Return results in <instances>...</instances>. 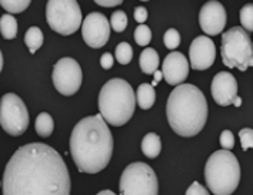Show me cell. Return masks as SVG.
Returning <instances> with one entry per match:
<instances>
[{
	"instance_id": "obj_1",
	"label": "cell",
	"mask_w": 253,
	"mask_h": 195,
	"mask_svg": "<svg viewBox=\"0 0 253 195\" xmlns=\"http://www.w3.org/2000/svg\"><path fill=\"white\" fill-rule=\"evenodd\" d=\"M4 195L60 194L72 191L70 175L59 153L50 145L30 143L9 160L1 182Z\"/></svg>"
},
{
	"instance_id": "obj_2",
	"label": "cell",
	"mask_w": 253,
	"mask_h": 195,
	"mask_svg": "<svg viewBox=\"0 0 253 195\" xmlns=\"http://www.w3.org/2000/svg\"><path fill=\"white\" fill-rule=\"evenodd\" d=\"M69 144L76 167L86 174H97L106 168L113 154V137L102 114L80 120Z\"/></svg>"
},
{
	"instance_id": "obj_3",
	"label": "cell",
	"mask_w": 253,
	"mask_h": 195,
	"mask_svg": "<svg viewBox=\"0 0 253 195\" xmlns=\"http://www.w3.org/2000/svg\"><path fill=\"white\" fill-rule=\"evenodd\" d=\"M166 114L177 135L195 137L208 121L209 107L205 94L196 86L179 84L168 98Z\"/></svg>"
},
{
	"instance_id": "obj_4",
	"label": "cell",
	"mask_w": 253,
	"mask_h": 195,
	"mask_svg": "<svg viewBox=\"0 0 253 195\" xmlns=\"http://www.w3.org/2000/svg\"><path fill=\"white\" fill-rule=\"evenodd\" d=\"M136 94L123 78H112L99 93V110L109 126H125L134 113Z\"/></svg>"
},
{
	"instance_id": "obj_5",
	"label": "cell",
	"mask_w": 253,
	"mask_h": 195,
	"mask_svg": "<svg viewBox=\"0 0 253 195\" xmlns=\"http://www.w3.org/2000/svg\"><path fill=\"white\" fill-rule=\"evenodd\" d=\"M205 180L212 194H233L240 181L239 161L229 150L214 151L205 165Z\"/></svg>"
},
{
	"instance_id": "obj_6",
	"label": "cell",
	"mask_w": 253,
	"mask_h": 195,
	"mask_svg": "<svg viewBox=\"0 0 253 195\" xmlns=\"http://www.w3.org/2000/svg\"><path fill=\"white\" fill-rule=\"evenodd\" d=\"M222 62L229 68L246 71L253 67V41L245 29L232 27L222 34Z\"/></svg>"
},
{
	"instance_id": "obj_7",
	"label": "cell",
	"mask_w": 253,
	"mask_h": 195,
	"mask_svg": "<svg viewBox=\"0 0 253 195\" xmlns=\"http://www.w3.org/2000/svg\"><path fill=\"white\" fill-rule=\"evenodd\" d=\"M46 19L53 32L62 36H70L82 25L79 3L76 0H49L46 4Z\"/></svg>"
},
{
	"instance_id": "obj_8",
	"label": "cell",
	"mask_w": 253,
	"mask_h": 195,
	"mask_svg": "<svg viewBox=\"0 0 253 195\" xmlns=\"http://www.w3.org/2000/svg\"><path fill=\"white\" fill-rule=\"evenodd\" d=\"M119 191L125 195H156L159 193L158 177L146 162H133L122 172Z\"/></svg>"
},
{
	"instance_id": "obj_9",
	"label": "cell",
	"mask_w": 253,
	"mask_h": 195,
	"mask_svg": "<svg viewBox=\"0 0 253 195\" xmlns=\"http://www.w3.org/2000/svg\"><path fill=\"white\" fill-rule=\"evenodd\" d=\"M0 126L9 135L19 137L29 127V111L23 100L13 93H7L0 100Z\"/></svg>"
},
{
	"instance_id": "obj_10",
	"label": "cell",
	"mask_w": 253,
	"mask_h": 195,
	"mask_svg": "<svg viewBox=\"0 0 253 195\" xmlns=\"http://www.w3.org/2000/svg\"><path fill=\"white\" fill-rule=\"evenodd\" d=\"M54 89L62 96H73L82 87L83 73L79 63L72 57L60 59L53 67L52 73Z\"/></svg>"
},
{
	"instance_id": "obj_11",
	"label": "cell",
	"mask_w": 253,
	"mask_h": 195,
	"mask_svg": "<svg viewBox=\"0 0 253 195\" xmlns=\"http://www.w3.org/2000/svg\"><path fill=\"white\" fill-rule=\"evenodd\" d=\"M82 36L89 47H103L110 37V23L107 22L105 14L97 12L87 14L82 23Z\"/></svg>"
},
{
	"instance_id": "obj_12",
	"label": "cell",
	"mask_w": 253,
	"mask_h": 195,
	"mask_svg": "<svg viewBox=\"0 0 253 195\" xmlns=\"http://www.w3.org/2000/svg\"><path fill=\"white\" fill-rule=\"evenodd\" d=\"M226 10L223 4L217 0H211L205 3L199 12L200 29L209 36H216L222 33L226 26Z\"/></svg>"
},
{
	"instance_id": "obj_13",
	"label": "cell",
	"mask_w": 253,
	"mask_h": 195,
	"mask_svg": "<svg viewBox=\"0 0 253 195\" xmlns=\"http://www.w3.org/2000/svg\"><path fill=\"white\" fill-rule=\"evenodd\" d=\"M190 65L193 70H208L216 59V46L208 36H199L192 41L189 49Z\"/></svg>"
},
{
	"instance_id": "obj_14",
	"label": "cell",
	"mask_w": 253,
	"mask_h": 195,
	"mask_svg": "<svg viewBox=\"0 0 253 195\" xmlns=\"http://www.w3.org/2000/svg\"><path fill=\"white\" fill-rule=\"evenodd\" d=\"M211 90L214 103L226 107L233 104V100L238 97V81L229 71H220L212 80Z\"/></svg>"
},
{
	"instance_id": "obj_15",
	"label": "cell",
	"mask_w": 253,
	"mask_h": 195,
	"mask_svg": "<svg viewBox=\"0 0 253 195\" xmlns=\"http://www.w3.org/2000/svg\"><path fill=\"white\" fill-rule=\"evenodd\" d=\"M162 73L168 84L170 86L182 84L189 76V63H187L186 57L179 52L168 54L163 60Z\"/></svg>"
},
{
	"instance_id": "obj_16",
	"label": "cell",
	"mask_w": 253,
	"mask_h": 195,
	"mask_svg": "<svg viewBox=\"0 0 253 195\" xmlns=\"http://www.w3.org/2000/svg\"><path fill=\"white\" fill-rule=\"evenodd\" d=\"M139 65L145 74H153L159 67V54L155 49L146 47L140 57H139Z\"/></svg>"
},
{
	"instance_id": "obj_17",
	"label": "cell",
	"mask_w": 253,
	"mask_h": 195,
	"mask_svg": "<svg viewBox=\"0 0 253 195\" xmlns=\"http://www.w3.org/2000/svg\"><path fill=\"white\" fill-rule=\"evenodd\" d=\"M155 101H156V93L153 86L147 83L140 84L136 91V104H139L142 110H149L155 104Z\"/></svg>"
},
{
	"instance_id": "obj_18",
	"label": "cell",
	"mask_w": 253,
	"mask_h": 195,
	"mask_svg": "<svg viewBox=\"0 0 253 195\" xmlns=\"http://www.w3.org/2000/svg\"><path fill=\"white\" fill-rule=\"evenodd\" d=\"M142 151L147 158H156L162 151V140L156 132H149L142 140Z\"/></svg>"
},
{
	"instance_id": "obj_19",
	"label": "cell",
	"mask_w": 253,
	"mask_h": 195,
	"mask_svg": "<svg viewBox=\"0 0 253 195\" xmlns=\"http://www.w3.org/2000/svg\"><path fill=\"white\" fill-rule=\"evenodd\" d=\"M54 129V121L50 114L47 113H40L35 121V130L42 138H47L52 135Z\"/></svg>"
},
{
	"instance_id": "obj_20",
	"label": "cell",
	"mask_w": 253,
	"mask_h": 195,
	"mask_svg": "<svg viewBox=\"0 0 253 195\" xmlns=\"http://www.w3.org/2000/svg\"><path fill=\"white\" fill-rule=\"evenodd\" d=\"M0 33L6 40H13L17 36V20L13 14L6 13L0 17Z\"/></svg>"
},
{
	"instance_id": "obj_21",
	"label": "cell",
	"mask_w": 253,
	"mask_h": 195,
	"mask_svg": "<svg viewBox=\"0 0 253 195\" xmlns=\"http://www.w3.org/2000/svg\"><path fill=\"white\" fill-rule=\"evenodd\" d=\"M25 44H26L29 52L32 53V54H35L42 47V44H43V33H42V30H40L39 27L32 26L27 29L26 34H25Z\"/></svg>"
},
{
	"instance_id": "obj_22",
	"label": "cell",
	"mask_w": 253,
	"mask_h": 195,
	"mask_svg": "<svg viewBox=\"0 0 253 195\" xmlns=\"http://www.w3.org/2000/svg\"><path fill=\"white\" fill-rule=\"evenodd\" d=\"M30 3L32 0H0V6L10 14L25 12Z\"/></svg>"
},
{
	"instance_id": "obj_23",
	"label": "cell",
	"mask_w": 253,
	"mask_h": 195,
	"mask_svg": "<svg viewBox=\"0 0 253 195\" xmlns=\"http://www.w3.org/2000/svg\"><path fill=\"white\" fill-rule=\"evenodd\" d=\"M132 57H133V49L129 43L126 41H122L120 44H118L116 47V60L120 65H126L132 62Z\"/></svg>"
},
{
	"instance_id": "obj_24",
	"label": "cell",
	"mask_w": 253,
	"mask_h": 195,
	"mask_svg": "<svg viewBox=\"0 0 253 195\" xmlns=\"http://www.w3.org/2000/svg\"><path fill=\"white\" fill-rule=\"evenodd\" d=\"M240 23L242 27L248 32L252 33L253 32V3H248L240 9Z\"/></svg>"
},
{
	"instance_id": "obj_25",
	"label": "cell",
	"mask_w": 253,
	"mask_h": 195,
	"mask_svg": "<svg viewBox=\"0 0 253 195\" xmlns=\"http://www.w3.org/2000/svg\"><path fill=\"white\" fill-rule=\"evenodd\" d=\"M152 40V32L146 25H139L134 30V41L139 46H147Z\"/></svg>"
},
{
	"instance_id": "obj_26",
	"label": "cell",
	"mask_w": 253,
	"mask_h": 195,
	"mask_svg": "<svg viewBox=\"0 0 253 195\" xmlns=\"http://www.w3.org/2000/svg\"><path fill=\"white\" fill-rule=\"evenodd\" d=\"M110 26L115 32L118 33H122L126 27H127V16L125 12L122 10H118L115 13L112 14V19H110Z\"/></svg>"
},
{
	"instance_id": "obj_27",
	"label": "cell",
	"mask_w": 253,
	"mask_h": 195,
	"mask_svg": "<svg viewBox=\"0 0 253 195\" xmlns=\"http://www.w3.org/2000/svg\"><path fill=\"white\" fill-rule=\"evenodd\" d=\"M163 41H165V46L170 50H174L176 47H179L180 44V34L176 29H169L166 33H165V37H163Z\"/></svg>"
},
{
	"instance_id": "obj_28",
	"label": "cell",
	"mask_w": 253,
	"mask_h": 195,
	"mask_svg": "<svg viewBox=\"0 0 253 195\" xmlns=\"http://www.w3.org/2000/svg\"><path fill=\"white\" fill-rule=\"evenodd\" d=\"M240 144H242V150L248 151L249 148L253 147V130L252 129H242L239 131Z\"/></svg>"
},
{
	"instance_id": "obj_29",
	"label": "cell",
	"mask_w": 253,
	"mask_h": 195,
	"mask_svg": "<svg viewBox=\"0 0 253 195\" xmlns=\"http://www.w3.org/2000/svg\"><path fill=\"white\" fill-rule=\"evenodd\" d=\"M220 145L225 150H232L235 147V137L230 130H223L220 134Z\"/></svg>"
},
{
	"instance_id": "obj_30",
	"label": "cell",
	"mask_w": 253,
	"mask_h": 195,
	"mask_svg": "<svg viewBox=\"0 0 253 195\" xmlns=\"http://www.w3.org/2000/svg\"><path fill=\"white\" fill-rule=\"evenodd\" d=\"M186 194L187 195H195V194L208 195V194H209V188H205V187H203L202 184H199L198 181H195L186 190Z\"/></svg>"
},
{
	"instance_id": "obj_31",
	"label": "cell",
	"mask_w": 253,
	"mask_h": 195,
	"mask_svg": "<svg viewBox=\"0 0 253 195\" xmlns=\"http://www.w3.org/2000/svg\"><path fill=\"white\" fill-rule=\"evenodd\" d=\"M147 10L146 7H136L134 9V20L137 22V23H145L147 20Z\"/></svg>"
},
{
	"instance_id": "obj_32",
	"label": "cell",
	"mask_w": 253,
	"mask_h": 195,
	"mask_svg": "<svg viewBox=\"0 0 253 195\" xmlns=\"http://www.w3.org/2000/svg\"><path fill=\"white\" fill-rule=\"evenodd\" d=\"M115 63V57L110 54V53H105L102 57H100V65L105 68V70H109L112 68V65Z\"/></svg>"
},
{
	"instance_id": "obj_33",
	"label": "cell",
	"mask_w": 253,
	"mask_h": 195,
	"mask_svg": "<svg viewBox=\"0 0 253 195\" xmlns=\"http://www.w3.org/2000/svg\"><path fill=\"white\" fill-rule=\"evenodd\" d=\"M94 3H97L99 6H103V7H115V6L122 4L123 0H94Z\"/></svg>"
},
{
	"instance_id": "obj_34",
	"label": "cell",
	"mask_w": 253,
	"mask_h": 195,
	"mask_svg": "<svg viewBox=\"0 0 253 195\" xmlns=\"http://www.w3.org/2000/svg\"><path fill=\"white\" fill-rule=\"evenodd\" d=\"M153 76H155V80H153V83H152V86H156L158 83H159L162 77H163V73L160 71V70H156L155 73H153Z\"/></svg>"
},
{
	"instance_id": "obj_35",
	"label": "cell",
	"mask_w": 253,
	"mask_h": 195,
	"mask_svg": "<svg viewBox=\"0 0 253 195\" xmlns=\"http://www.w3.org/2000/svg\"><path fill=\"white\" fill-rule=\"evenodd\" d=\"M99 194L100 195H113L115 193H113V191H110V190H103V191H100Z\"/></svg>"
},
{
	"instance_id": "obj_36",
	"label": "cell",
	"mask_w": 253,
	"mask_h": 195,
	"mask_svg": "<svg viewBox=\"0 0 253 195\" xmlns=\"http://www.w3.org/2000/svg\"><path fill=\"white\" fill-rule=\"evenodd\" d=\"M233 104L236 105V107H240V104H242V98H240V97H236V98L233 100Z\"/></svg>"
},
{
	"instance_id": "obj_37",
	"label": "cell",
	"mask_w": 253,
	"mask_h": 195,
	"mask_svg": "<svg viewBox=\"0 0 253 195\" xmlns=\"http://www.w3.org/2000/svg\"><path fill=\"white\" fill-rule=\"evenodd\" d=\"M1 68H3V54L0 52V71H1Z\"/></svg>"
},
{
	"instance_id": "obj_38",
	"label": "cell",
	"mask_w": 253,
	"mask_h": 195,
	"mask_svg": "<svg viewBox=\"0 0 253 195\" xmlns=\"http://www.w3.org/2000/svg\"><path fill=\"white\" fill-rule=\"evenodd\" d=\"M142 1H149V0H142Z\"/></svg>"
},
{
	"instance_id": "obj_39",
	"label": "cell",
	"mask_w": 253,
	"mask_h": 195,
	"mask_svg": "<svg viewBox=\"0 0 253 195\" xmlns=\"http://www.w3.org/2000/svg\"><path fill=\"white\" fill-rule=\"evenodd\" d=\"M0 187H1V181H0Z\"/></svg>"
}]
</instances>
